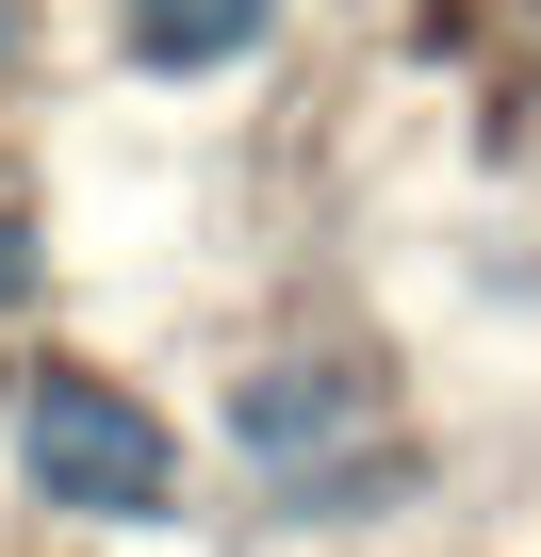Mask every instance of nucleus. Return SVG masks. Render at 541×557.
Returning <instances> with one entry per match:
<instances>
[{
	"label": "nucleus",
	"instance_id": "f03ea898",
	"mask_svg": "<svg viewBox=\"0 0 541 557\" xmlns=\"http://www.w3.org/2000/svg\"><path fill=\"white\" fill-rule=\"evenodd\" d=\"M17 459H34V492L83 508V524H148V508L181 492L164 410H132L115 377H34V394H17Z\"/></svg>",
	"mask_w": 541,
	"mask_h": 557
},
{
	"label": "nucleus",
	"instance_id": "f257e3e1",
	"mask_svg": "<svg viewBox=\"0 0 541 557\" xmlns=\"http://www.w3.org/2000/svg\"><path fill=\"white\" fill-rule=\"evenodd\" d=\"M230 426H246L262 492H280L296 524H361V508L410 492V443H394V410H378L361 361H262V377L230 394Z\"/></svg>",
	"mask_w": 541,
	"mask_h": 557
},
{
	"label": "nucleus",
	"instance_id": "20e7f679",
	"mask_svg": "<svg viewBox=\"0 0 541 557\" xmlns=\"http://www.w3.org/2000/svg\"><path fill=\"white\" fill-rule=\"evenodd\" d=\"M17 296H34V246H17V230H0V312H17Z\"/></svg>",
	"mask_w": 541,
	"mask_h": 557
},
{
	"label": "nucleus",
	"instance_id": "7ed1b4c3",
	"mask_svg": "<svg viewBox=\"0 0 541 557\" xmlns=\"http://www.w3.org/2000/svg\"><path fill=\"white\" fill-rule=\"evenodd\" d=\"M262 17L280 0H132V50L148 66H230V50H262Z\"/></svg>",
	"mask_w": 541,
	"mask_h": 557
},
{
	"label": "nucleus",
	"instance_id": "39448f33",
	"mask_svg": "<svg viewBox=\"0 0 541 557\" xmlns=\"http://www.w3.org/2000/svg\"><path fill=\"white\" fill-rule=\"evenodd\" d=\"M0 66H17V0H0Z\"/></svg>",
	"mask_w": 541,
	"mask_h": 557
}]
</instances>
